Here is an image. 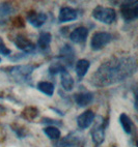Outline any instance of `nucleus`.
Segmentation results:
<instances>
[{
	"label": "nucleus",
	"mask_w": 138,
	"mask_h": 147,
	"mask_svg": "<svg viewBox=\"0 0 138 147\" xmlns=\"http://www.w3.org/2000/svg\"><path fill=\"white\" fill-rule=\"evenodd\" d=\"M137 71L136 60L133 57H114L105 61L90 77V84L105 87L125 81Z\"/></svg>",
	"instance_id": "nucleus-1"
},
{
	"label": "nucleus",
	"mask_w": 138,
	"mask_h": 147,
	"mask_svg": "<svg viewBox=\"0 0 138 147\" xmlns=\"http://www.w3.org/2000/svg\"><path fill=\"white\" fill-rule=\"evenodd\" d=\"M40 65L37 64H23V65H15L9 66L5 68L6 74L11 77V79L19 84H24L29 81L32 73L34 71L35 68Z\"/></svg>",
	"instance_id": "nucleus-2"
},
{
	"label": "nucleus",
	"mask_w": 138,
	"mask_h": 147,
	"mask_svg": "<svg viewBox=\"0 0 138 147\" xmlns=\"http://www.w3.org/2000/svg\"><path fill=\"white\" fill-rule=\"evenodd\" d=\"M91 16L97 21L101 22L103 24L110 25V24H112L115 21L116 13L111 7H105V6L98 5L93 9Z\"/></svg>",
	"instance_id": "nucleus-3"
},
{
	"label": "nucleus",
	"mask_w": 138,
	"mask_h": 147,
	"mask_svg": "<svg viewBox=\"0 0 138 147\" xmlns=\"http://www.w3.org/2000/svg\"><path fill=\"white\" fill-rule=\"evenodd\" d=\"M93 125L90 129L91 140L96 146L101 145L105 140V120L103 117H97V121L93 122Z\"/></svg>",
	"instance_id": "nucleus-4"
},
{
	"label": "nucleus",
	"mask_w": 138,
	"mask_h": 147,
	"mask_svg": "<svg viewBox=\"0 0 138 147\" xmlns=\"http://www.w3.org/2000/svg\"><path fill=\"white\" fill-rule=\"evenodd\" d=\"M120 15L126 22H132L138 18V2L126 1L120 5Z\"/></svg>",
	"instance_id": "nucleus-5"
},
{
	"label": "nucleus",
	"mask_w": 138,
	"mask_h": 147,
	"mask_svg": "<svg viewBox=\"0 0 138 147\" xmlns=\"http://www.w3.org/2000/svg\"><path fill=\"white\" fill-rule=\"evenodd\" d=\"M112 40V35L108 32L99 31L93 34L90 40V48L93 51H100Z\"/></svg>",
	"instance_id": "nucleus-6"
},
{
	"label": "nucleus",
	"mask_w": 138,
	"mask_h": 147,
	"mask_svg": "<svg viewBox=\"0 0 138 147\" xmlns=\"http://www.w3.org/2000/svg\"><path fill=\"white\" fill-rule=\"evenodd\" d=\"M85 139L83 135L76 131L71 133L56 144L55 147H84Z\"/></svg>",
	"instance_id": "nucleus-7"
},
{
	"label": "nucleus",
	"mask_w": 138,
	"mask_h": 147,
	"mask_svg": "<svg viewBox=\"0 0 138 147\" xmlns=\"http://www.w3.org/2000/svg\"><path fill=\"white\" fill-rule=\"evenodd\" d=\"M14 44L16 45V47L18 48L19 50L23 51V52L27 53V54L34 52L35 48H37L34 44H33L28 37L23 35V34H18V35L15 37V40H14Z\"/></svg>",
	"instance_id": "nucleus-8"
},
{
	"label": "nucleus",
	"mask_w": 138,
	"mask_h": 147,
	"mask_svg": "<svg viewBox=\"0 0 138 147\" xmlns=\"http://www.w3.org/2000/svg\"><path fill=\"white\" fill-rule=\"evenodd\" d=\"M96 119V115L91 110H87L77 117V125L79 129H88Z\"/></svg>",
	"instance_id": "nucleus-9"
},
{
	"label": "nucleus",
	"mask_w": 138,
	"mask_h": 147,
	"mask_svg": "<svg viewBox=\"0 0 138 147\" xmlns=\"http://www.w3.org/2000/svg\"><path fill=\"white\" fill-rule=\"evenodd\" d=\"M47 15L45 13H37V11H29L27 15V22L34 28H41L47 22Z\"/></svg>",
	"instance_id": "nucleus-10"
},
{
	"label": "nucleus",
	"mask_w": 138,
	"mask_h": 147,
	"mask_svg": "<svg viewBox=\"0 0 138 147\" xmlns=\"http://www.w3.org/2000/svg\"><path fill=\"white\" fill-rule=\"evenodd\" d=\"M78 19V11L73 7L70 6H64L60 8L58 13V21L59 23H66L72 22Z\"/></svg>",
	"instance_id": "nucleus-11"
},
{
	"label": "nucleus",
	"mask_w": 138,
	"mask_h": 147,
	"mask_svg": "<svg viewBox=\"0 0 138 147\" xmlns=\"http://www.w3.org/2000/svg\"><path fill=\"white\" fill-rule=\"evenodd\" d=\"M88 29L86 27L80 26L75 28L71 34H70V40H72L75 44H83L84 42H86L88 37Z\"/></svg>",
	"instance_id": "nucleus-12"
},
{
	"label": "nucleus",
	"mask_w": 138,
	"mask_h": 147,
	"mask_svg": "<svg viewBox=\"0 0 138 147\" xmlns=\"http://www.w3.org/2000/svg\"><path fill=\"white\" fill-rule=\"evenodd\" d=\"M15 7L12 5L11 3L3 2L0 3V26L7 23L12 16L15 13Z\"/></svg>",
	"instance_id": "nucleus-13"
},
{
	"label": "nucleus",
	"mask_w": 138,
	"mask_h": 147,
	"mask_svg": "<svg viewBox=\"0 0 138 147\" xmlns=\"http://www.w3.org/2000/svg\"><path fill=\"white\" fill-rule=\"evenodd\" d=\"M74 100H75V102H76L79 107L84 108L93 102V94L89 91L79 92V93L74 95Z\"/></svg>",
	"instance_id": "nucleus-14"
},
{
	"label": "nucleus",
	"mask_w": 138,
	"mask_h": 147,
	"mask_svg": "<svg viewBox=\"0 0 138 147\" xmlns=\"http://www.w3.org/2000/svg\"><path fill=\"white\" fill-rule=\"evenodd\" d=\"M60 78H61V86L64 88V91H72L74 88V79L71 76V74L68 71V69H64L60 73Z\"/></svg>",
	"instance_id": "nucleus-15"
},
{
	"label": "nucleus",
	"mask_w": 138,
	"mask_h": 147,
	"mask_svg": "<svg viewBox=\"0 0 138 147\" xmlns=\"http://www.w3.org/2000/svg\"><path fill=\"white\" fill-rule=\"evenodd\" d=\"M120 123L127 135H132L133 131H135V125L133 123L132 119L126 113H122L120 115Z\"/></svg>",
	"instance_id": "nucleus-16"
},
{
	"label": "nucleus",
	"mask_w": 138,
	"mask_h": 147,
	"mask_svg": "<svg viewBox=\"0 0 138 147\" xmlns=\"http://www.w3.org/2000/svg\"><path fill=\"white\" fill-rule=\"evenodd\" d=\"M52 35L49 32H41L39 40H37V48L41 51H47L50 48Z\"/></svg>",
	"instance_id": "nucleus-17"
},
{
	"label": "nucleus",
	"mask_w": 138,
	"mask_h": 147,
	"mask_svg": "<svg viewBox=\"0 0 138 147\" xmlns=\"http://www.w3.org/2000/svg\"><path fill=\"white\" fill-rule=\"evenodd\" d=\"M89 67L90 62L88 60H86V59H80V60H78L77 63H76V66H75V71H76L78 78L82 79L83 77L87 74Z\"/></svg>",
	"instance_id": "nucleus-18"
},
{
	"label": "nucleus",
	"mask_w": 138,
	"mask_h": 147,
	"mask_svg": "<svg viewBox=\"0 0 138 147\" xmlns=\"http://www.w3.org/2000/svg\"><path fill=\"white\" fill-rule=\"evenodd\" d=\"M37 90H40L42 93H44L47 96L51 97L53 96L54 94V90H55V86H54L53 83L48 81H41L37 83Z\"/></svg>",
	"instance_id": "nucleus-19"
},
{
	"label": "nucleus",
	"mask_w": 138,
	"mask_h": 147,
	"mask_svg": "<svg viewBox=\"0 0 138 147\" xmlns=\"http://www.w3.org/2000/svg\"><path fill=\"white\" fill-rule=\"evenodd\" d=\"M44 133L47 137H48L50 140H58L61 136V133H60V129L58 127H56V126H47L44 129Z\"/></svg>",
	"instance_id": "nucleus-20"
},
{
	"label": "nucleus",
	"mask_w": 138,
	"mask_h": 147,
	"mask_svg": "<svg viewBox=\"0 0 138 147\" xmlns=\"http://www.w3.org/2000/svg\"><path fill=\"white\" fill-rule=\"evenodd\" d=\"M39 113H40V112H39V110H37V108L27 107V108H25V110L23 111L22 116H23V118L32 121V120H34L37 116H39Z\"/></svg>",
	"instance_id": "nucleus-21"
},
{
	"label": "nucleus",
	"mask_w": 138,
	"mask_h": 147,
	"mask_svg": "<svg viewBox=\"0 0 138 147\" xmlns=\"http://www.w3.org/2000/svg\"><path fill=\"white\" fill-rule=\"evenodd\" d=\"M0 54H1V55H3V56H6V57L12 54V50L6 47L5 44L2 42V40H1V38H0Z\"/></svg>",
	"instance_id": "nucleus-22"
},
{
	"label": "nucleus",
	"mask_w": 138,
	"mask_h": 147,
	"mask_svg": "<svg viewBox=\"0 0 138 147\" xmlns=\"http://www.w3.org/2000/svg\"><path fill=\"white\" fill-rule=\"evenodd\" d=\"M42 123H48V124H52L51 126H61L62 123H61L59 120H54V119H51V118H44L42 119Z\"/></svg>",
	"instance_id": "nucleus-23"
},
{
	"label": "nucleus",
	"mask_w": 138,
	"mask_h": 147,
	"mask_svg": "<svg viewBox=\"0 0 138 147\" xmlns=\"http://www.w3.org/2000/svg\"><path fill=\"white\" fill-rule=\"evenodd\" d=\"M13 131L16 133L17 135H18V137L19 138H24L25 136L27 135V133H26V131H25L23 127H21V126H14L13 127Z\"/></svg>",
	"instance_id": "nucleus-24"
},
{
	"label": "nucleus",
	"mask_w": 138,
	"mask_h": 147,
	"mask_svg": "<svg viewBox=\"0 0 138 147\" xmlns=\"http://www.w3.org/2000/svg\"><path fill=\"white\" fill-rule=\"evenodd\" d=\"M6 111V109L4 107H2V106L0 105V113H4V112H5Z\"/></svg>",
	"instance_id": "nucleus-25"
},
{
	"label": "nucleus",
	"mask_w": 138,
	"mask_h": 147,
	"mask_svg": "<svg viewBox=\"0 0 138 147\" xmlns=\"http://www.w3.org/2000/svg\"><path fill=\"white\" fill-rule=\"evenodd\" d=\"M0 62H1V58H0Z\"/></svg>",
	"instance_id": "nucleus-26"
}]
</instances>
